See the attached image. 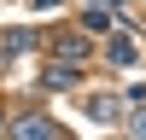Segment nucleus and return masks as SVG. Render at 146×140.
Here are the masks:
<instances>
[{
  "label": "nucleus",
  "instance_id": "obj_1",
  "mask_svg": "<svg viewBox=\"0 0 146 140\" xmlns=\"http://www.w3.org/2000/svg\"><path fill=\"white\" fill-rule=\"evenodd\" d=\"M105 58H111V64H135V58H140V47H135V35H129V29H111V41H105Z\"/></svg>",
  "mask_w": 146,
  "mask_h": 140
},
{
  "label": "nucleus",
  "instance_id": "obj_2",
  "mask_svg": "<svg viewBox=\"0 0 146 140\" xmlns=\"http://www.w3.org/2000/svg\"><path fill=\"white\" fill-rule=\"evenodd\" d=\"M12 134H23V140H53L58 134V123H47V117H12Z\"/></svg>",
  "mask_w": 146,
  "mask_h": 140
},
{
  "label": "nucleus",
  "instance_id": "obj_3",
  "mask_svg": "<svg viewBox=\"0 0 146 140\" xmlns=\"http://www.w3.org/2000/svg\"><path fill=\"white\" fill-rule=\"evenodd\" d=\"M82 29H88V35H105V29H111V6H105V0H94V6L82 12Z\"/></svg>",
  "mask_w": 146,
  "mask_h": 140
},
{
  "label": "nucleus",
  "instance_id": "obj_4",
  "mask_svg": "<svg viewBox=\"0 0 146 140\" xmlns=\"http://www.w3.org/2000/svg\"><path fill=\"white\" fill-rule=\"evenodd\" d=\"M88 117L94 123H117V117H123V99H117V93H100V99L88 105Z\"/></svg>",
  "mask_w": 146,
  "mask_h": 140
},
{
  "label": "nucleus",
  "instance_id": "obj_5",
  "mask_svg": "<svg viewBox=\"0 0 146 140\" xmlns=\"http://www.w3.org/2000/svg\"><path fill=\"white\" fill-rule=\"evenodd\" d=\"M82 53H88V41H82V35H58V47H53V58H64V64H76Z\"/></svg>",
  "mask_w": 146,
  "mask_h": 140
},
{
  "label": "nucleus",
  "instance_id": "obj_6",
  "mask_svg": "<svg viewBox=\"0 0 146 140\" xmlns=\"http://www.w3.org/2000/svg\"><path fill=\"white\" fill-rule=\"evenodd\" d=\"M41 88H76V70H58V58H53V70H47V76H41Z\"/></svg>",
  "mask_w": 146,
  "mask_h": 140
},
{
  "label": "nucleus",
  "instance_id": "obj_7",
  "mask_svg": "<svg viewBox=\"0 0 146 140\" xmlns=\"http://www.w3.org/2000/svg\"><path fill=\"white\" fill-rule=\"evenodd\" d=\"M23 47H29V29H12V35H6V58H18Z\"/></svg>",
  "mask_w": 146,
  "mask_h": 140
},
{
  "label": "nucleus",
  "instance_id": "obj_8",
  "mask_svg": "<svg viewBox=\"0 0 146 140\" xmlns=\"http://www.w3.org/2000/svg\"><path fill=\"white\" fill-rule=\"evenodd\" d=\"M129 128H135V134H146V105H140V117H135V123H129Z\"/></svg>",
  "mask_w": 146,
  "mask_h": 140
},
{
  "label": "nucleus",
  "instance_id": "obj_9",
  "mask_svg": "<svg viewBox=\"0 0 146 140\" xmlns=\"http://www.w3.org/2000/svg\"><path fill=\"white\" fill-rule=\"evenodd\" d=\"M47 6H58V0H35V12H47Z\"/></svg>",
  "mask_w": 146,
  "mask_h": 140
},
{
  "label": "nucleus",
  "instance_id": "obj_10",
  "mask_svg": "<svg viewBox=\"0 0 146 140\" xmlns=\"http://www.w3.org/2000/svg\"><path fill=\"white\" fill-rule=\"evenodd\" d=\"M0 128H6V117H0Z\"/></svg>",
  "mask_w": 146,
  "mask_h": 140
}]
</instances>
